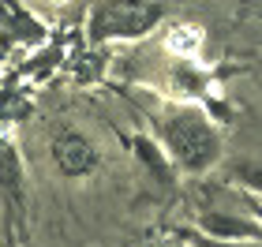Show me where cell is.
Masks as SVG:
<instances>
[{"label":"cell","instance_id":"8992f818","mask_svg":"<svg viewBox=\"0 0 262 247\" xmlns=\"http://www.w3.org/2000/svg\"><path fill=\"white\" fill-rule=\"evenodd\" d=\"M0 105H8L4 113H11V116H19V113H27V101H19V98H4Z\"/></svg>","mask_w":262,"mask_h":247},{"label":"cell","instance_id":"6da1fadb","mask_svg":"<svg viewBox=\"0 0 262 247\" xmlns=\"http://www.w3.org/2000/svg\"><path fill=\"white\" fill-rule=\"evenodd\" d=\"M169 143L176 150V158H180L187 169H202L206 161H213L217 154V139L206 124L199 120V116H180V120L169 124Z\"/></svg>","mask_w":262,"mask_h":247},{"label":"cell","instance_id":"277c9868","mask_svg":"<svg viewBox=\"0 0 262 247\" xmlns=\"http://www.w3.org/2000/svg\"><path fill=\"white\" fill-rule=\"evenodd\" d=\"M53 158H56V165H60V172H68V176H82V172H90V169H94V161H98L94 146L86 143V139H79V135H64L60 143H56Z\"/></svg>","mask_w":262,"mask_h":247},{"label":"cell","instance_id":"5b68a950","mask_svg":"<svg viewBox=\"0 0 262 247\" xmlns=\"http://www.w3.org/2000/svg\"><path fill=\"white\" fill-rule=\"evenodd\" d=\"M206 229L221 232V236H251V232H255V229L240 225V221H221V217H206Z\"/></svg>","mask_w":262,"mask_h":247},{"label":"cell","instance_id":"3957f363","mask_svg":"<svg viewBox=\"0 0 262 247\" xmlns=\"http://www.w3.org/2000/svg\"><path fill=\"white\" fill-rule=\"evenodd\" d=\"M0 191H4V203L11 210V221H23V172H19V158L11 143L0 135Z\"/></svg>","mask_w":262,"mask_h":247},{"label":"cell","instance_id":"7a4b0ae2","mask_svg":"<svg viewBox=\"0 0 262 247\" xmlns=\"http://www.w3.org/2000/svg\"><path fill=\"white\" fill-rule=\"evenodd\" d=\"M158 4H101L94 11V34H139L158 23Z\"/></svg>","mask_w":262,"mask_h":247}]
</instances>
